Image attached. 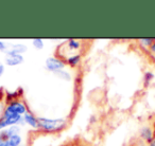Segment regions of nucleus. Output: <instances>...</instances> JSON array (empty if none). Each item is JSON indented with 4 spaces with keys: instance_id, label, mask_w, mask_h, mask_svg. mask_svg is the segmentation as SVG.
<instances>
[{
    "instance_id": "nucleus-1",
    "label": "nucleus",
    "mask_w": 155,
    "mask_h": 146,
    "mask_svg": "<svg viewBox=\"0 0 155 146\" xmlns=\"http://www.w3.org/2000/svg\"><path fill=\"white\" fill-rule=\"evenodd\" d=\"M66 125L63 119H47L38 118V128L47 132H54L63 129Z\"/></svg>"
},
{
    "instance_id": "nucleus-2",
    "label": "nucleus",
    "mask_w": 155,
    "mask_h": 146,
    "mask_svg": "<svg viewBox=\"0 0 155 146\" xmlns=\"http://www.w3.org/2000/svg\"><path fill=\"white\" fill-rule=\"evenodd\" d=\"M28 111L27 107L22 102L17 101V100H14V101L10 102L9 105L5 107V111L2 113V116L5 118H14V116H24V114Z\"/></svg>"
},
{
    "instance_id": "nucleus-3",
    "label": "nucleus",
    "mask_w": 155,
    "mask_h": 146,
    "mask_svg": "<svg viewBox=\"0 0 155 146\" xmlns=\"http://www.w3.org/2000/svg\"><path fill=\"white\" fill-rule=\"evenodd\" d=\"M45 66H46V69L50 72H56L58 70H62V69L65 68L66 64H65L64 60H62L61 58H58V57H48L46 59V62H45Z\"/></svg>"
},
{
    "instance_id": "nucleus-4",
    "label": "nucleus",
    "mask_w": 155,
    "mask_h": 146,
    "mask_svg": "<svg viewBox=\"0 0 155 146\" xmlns=\"http://www.w3.org/2000/svg\"><path fill=\"white\" fill-rule=\"evenodd\" d=\"M20 132V127L17 125H14L9 128H5L0 130V142H7L12 135H18Z\"/></svg>"
},
{
    "instance_id": "nucleus-5",
    "label": "nucleus",
    "mask_w": 155,
    "mask_h": 146,
    "mask_svg": "<svg viewBox=\"0 0 155 146\" xmlns=\"http://www.w3.org/2000/svg\"><path fill=\"white\" fill-rule=\"evenodd\" d=\"M28 48L24 43H13L11 46V49L7 50L5 54L7 56H13V55H22L25 52H27Z\"/></svg>"
},
{
    "instance_id": "nucleus-6",
    "label": "nucleus",
    "mask_w": 155,
    "mask_h": 146,
    "mask_svg": "<svg viewBox=\"0 0 155 146\" xmlns=\"http://www.w3.org/2000/svg\"><path fill=\"white\" fill-rule=\"evenodd\" d=\"M24 122L26 124H28L30 127H32V128H38V119L35 118V116H33L31 112L27 111L24 114Z\"/></svg>"
},
{
    "instance_id": "nucleus-7",
    "label": "nucleus",
    "mask_w": 155,
    "mask_h": 146,
    "mask_svg": "<svg viewBox=\"0 0 155 146\" xmlns=\"http://www.w3.org/2000/svg\"><path fill=\"white\" fill-rule=\"evenodd\" d=\"M24 62V56L22 55H13V56H7L5 57V64L8 66L15 67Z\"/></svg>"
},
{
    "instance_id": "nucleus-8",
    "label": "nucleus",
    "mask_w": 155,
    "mask_h": 146,
    "mask_svg": "<svg viewBox=\"0 0 155 146\" xmlns=\"http://www.w3.org/2000/svg\"><path fill=\"white\" fill-rule=\"evenodd\" d=\"M140 137H141L142 140H144L147 142H150V143L154 139L153 131L150 127H143V128H141V130H140Z\"/></svg>"
},
{
    "instance_id": "nucleus-9",
    "label": "nucleus",
    "mask_w": 155,
    "mask_h": 146,
    "mask_svg": "<svg viewBox=\"0 0 155 146\" xmlns=\"http://www.w3.org/2000/svg\"><path fill=\"white\" fill-rule=\"evenodd\" d=\"M81 41L80 40H77V39H73V38H70L67 40L66 43V46L70 51H78V50H80L81 48Z\"/></svg>"
},
{
    "instance_id": "nucleus-10",
    "label": "nucleus",
    "mask_w": 155,
    "mask_h": 146,
    "mask_svg": "<svg viewBox=\"0 0 155 146\" xmlns=\"http://www.w3.org/2000/svg\"><path fill=\"white\" fill-rule=\"evenodd\" d=\"M54 74L63 81H67V82H70L71 81V74L67 70H64V69L56 71V72H54Z\"/></svg>"
},
{
    "instance_id": "nucleus-11",
    "label": "nucleus",
    "mask_w": 155,
    "mask_h": 146,
    "mask_svg": "<svg viewBox=\"0 0 155 146\" xmlns=\"http://www.w3.org/2000/svg\"><path fill=\"white\" fill-rule=\"evenodd\" d=\"M8 143L11 146H20L22 144V137L18 133V135H14L8 140Z\"/></svg>"
},
{
    "instance_id": "nucleus-12",
    "label": "nucleus",
    "mask_w": 155,
    "mask_h": 146,
    "mask_svg": "<svg viewBox=\"0 0 155 146\" xmlns=\"http://www.w3.org/2000/svg\"><path fill=\"white\" fill-rule=\"evenodd\" d=\"M81 62V55L80 54H73V55L69 56V57H67V64L69 65V66H78V65L80 64Z\"/></svg>"
},
{
    "instance_id": "nucleus-13",
    "label": "nucleus",
    "mask_w": 155,
    "mask_h": 146,
    "mask_svg": "<svg viewBox=\"0 0 155 146\" xmlns=\"http://www.w3.org/2000/svg\"><path fill=\"white\" fill-rule=\"evenodd\" d=\"M32 45L35 49L41 50L44 48V40L41 38H34L32 39Z\"/></svg>"
},
{
    "instance_id": "nucleus-14",
    "label": "nucleus",
    "mask_w": 155,
    "mask_h": 146,
    "mask_svg": "<svg viewBox=\"0 0 155 146\" xmlns=\"http://www.w3.org/2000/svg\"><path fill=\"white\" fill-rule=\"evenodd\" d=\"M153 78H154V74H153L152 72H150V71L146 72V73H144V83L148 85L149 83H150L151 81L153 80Z\"/></svg>"
},
{
    "instance_id": "nucleus-15",
    "label": "nucleus",
    "mask_w": 155,
    "mask_h": 146,
    "mask_svg": "<svg viewBox=\"0 0 155 146\" xmlns=\"http://www.w3.org/2000/svg\"><path fill=\"white\" fill-rule=\"evenodd\" d=\"M139 43H141L142 46H148V47H150V46L154 43V39H152V38H141L139 40Z\"/></svg>"
},
{
    "instance_id": "nucleus-16",
    "label": "nucleus",
    "mask_w": 155,
    "mask_h": 146,
    "mask_svg": "<svg viewBox=\"0 0 155 146\" xmlns=\"http://www.w3.org/2000/svg\"><path fill=\"white\" fill-rule=\"evenodd\" d=\"M8 45L3 40H0V51H7Z\"/></svg>"
},
{
    "instance_id": "nucleus-17",
    "label": "nucleus",
    "mask_w": 155,
    "mask_h": 146,
    "mask_svg": "<svg viewBox=\"0 0 155 146\" xmlns=\"http://www.w3.org/2000/svg\"><path fill=\"white\" fill-rule=\"evenodd\" d=\"M3 73H5V65L0 62V78L3 75Z\"/></svg>"
},
{
    "instance_id": "nucleus-18",
    "label": "nucleus",
    "mask_w": 155,
    "mask_h": 146,
    "mask_svg": "<svg viewBox=\"0 0 155 146\" xmlns=\"http://www.w3.org/2000/svg\"><path fill=\"white\" fill-rule=\"evenodd\" d=\"M150 50H151V52H152V53L155 54V40H154V43L150 46Z\"/></svg>"
},
{
    "instance_id": "nucleus-19",
    "label": "nucleus",
    "mask_w": 155,
    "mask_h": 146,
    "mask_svg": "<svg viewBox=\"0 0 155 146\" xmlns=\"http://www.w3.org/2000/svg\"><path fill=\"white\" fill-rule=\"evenodd\" d=\"M0 146H11L8 142H0ZM22 146V145H20Z\"/></svg>"
},
{
    "instance_id": "nucleus-20",
    "label": "nucleus",
    "mask_w": 155,
    "mask_h": 146,
    "mask_svg": "<svg viewBox=\"0 0 155 146\" xmlns=\"http://www.w3.org/2000/svg\"><path fill=\"white\" fill-rule=\"evenodd\" d=\"M150 144H152V145H154V146H155V138H154V139H153V141L151 142Z\"/></svg>"
},
{
    "instance_id": "nucleus-21",
    "label": "nucleus",
    "mask_w": 155,
    "mask_h": 146,
    "mask_svg": "<svg viewBox=\"0 0 155 146\" xmlns=\"http://www.w3.org/2000/svg\"><path fill=\"white\" fill-rule=\"evenodd\" d=\"M148 146H154V145H152V144H149V145Z\"/></svg>"
},
{
    "instance_id": "nucleus-22",
    "label": "nucleus",
    "mask_w": 155,
    "mask_h": 146,
    "mask_svg": "<svg viewBox=\"0 0 155 146\" xmlns=\"http://www.w3.org/2000/svg\"><path fill=\"white\" fill-rule=\"evenodd\" d=\"M0 110H1V106H0Z\"/></svg>"
}]
</instances>
